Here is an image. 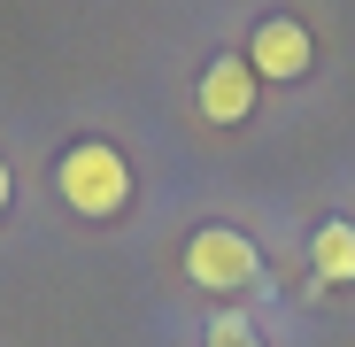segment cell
Returning <instances> with one entry per match:
<instances>
[{
	"label": "cell",
	"instance_id": "cell-1",
	"mask_svg": "<svg viewBox=\"0 0 355 347\" xmlns=\"http://www.w3.org/2000/svg\"><path fill=\"white\" fill-rule=\"evenodd\" d=\"M54 186H62V201L78 208V216H116V208H124L132 201V162L124 154H116L108 139H78L62 162H54Z\"/></svg>",
	"mask_w": 355,
	"mask_h": 347
},
{
	"label": "cell",
	"instance_id": "cell-2",
	"mask_svg": "<svg viewBox=\"0 0 355 347\" xmlns=\"http://www.w3.org/2000/svg\"><path fill=\"white\" fill-rule=\"evenodd\" d=\"M255 270H263L255 240H248V231H232V224H201L193 247H186V278L209 285V294H248Z\"/></svg>",
	"mask_w": 355,
	"mask_h": 347
},
{
	"label": "cell",
	"instance_id": "cell-3",
	"mask_svg": "<svg viewBox=\"0 0 355 347\" xmlns=\"http://www.w3.org/2000/svg\"><path fill=\"white\" fill-rule=\"evenodd\" d=\"M201 116H209V124H248V116H255V70H248V54H216V62L201 70Z\"/></svg>",
	"mask_w": 355,
	"mask_h": 347
},
{
	"label": "cell",
	"instance_id": "cell-4",
	"mask_svg": "<svg viewBox=\"0 0 355 347\" xmlns=\"http://www.w3.org/2000/svg\"><path fill=\"white\" fill-rule=\"evenodd\" d=\"M309 54H317V46H309L302 24H293V16H270V24H255V39H248V70L286 85V78H302V70H309Z\"/></svg>",
	"mask_w": 355,
	"mask_h": 347
},
{
	"label": "cell",
	"instance_id": "cell-5",
	"mask_svg": "<svg viewBox=\"0 0 355 347\" xmlns=\"http://www.w3.org/2000/svg\"><path fill=\"white\" fill-rule=\"evenodd\" d=\"M309 263H317V278H324V285H347V278H355V224H347V216L317 224V240H309Z\"/></svg>",
	"mask_w": 355,
	"mask_h": 347
},
{
	"label": "cell",
	"instance_id": "cell-6",
	"mask_svg": "<svg viewBox=\"0 0 355 347\" xmlns=\"http://www.w3.org/2000/svg\"><path fill=\"white\" fill-rule=\"evenodd\" d=\"M209 347H263V339H255L240 317H216V324H209Z\"/></svg>",
	"mask_w": 355,
	"mask_h": 347
},
{
	"label": "cell",
	"instance_id": "cell-7",
	"mask_svg": "<svg viewBox=\"0 0 355 347\" xmlns=\"http://www.w3.org/2000/svg\"><path fill=\"white\" fill-rule=\"evenodd\" d=\"M0 208H8V162H0Z\"/></svg>",
	"mask_w": 355,
	"mask_h": 347
}]
</instances>
